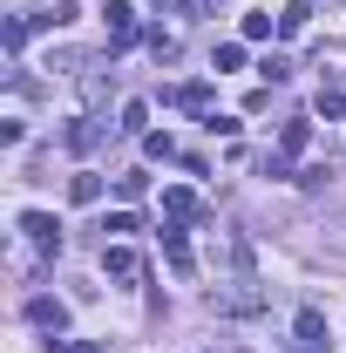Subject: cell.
<instances>
[{
  "mask_svg": "<svg viewBox=\"0 0 346 353\" xmlns=\"http://www.w3.org/2000/svg\"><path fill=\"white\" fill-rule=\"evenodd\" d=\"M305 21H312V7H305V0H285V14H278V34H305Z\"/></svg>",
  "mask_w": 346,
  "mask_h": 353,
  "instance_id": "14",
  "label": "cell"
},
{
  "mask_svg": "<svg viewBox=\"0 0 346 353\" xmlns=\"http://www.w3.org/2000/svg\"><path fill=\"white\" fill-rule=\"evenodd\" d=\"M102 272L109 279H143V259H136L130 245H102Z\"/></svg>",
  "mask_w": 346,
  "mask_h": 353,
  "instance_id": "5",
  "label": "cell"
},
{
  "mask_svg": "<svg viewBox=\"0 0 346 353\" xmlns=\"http://www.w3.org/2000/svg\"><path fill=\"white\" fill-rule=\"evenodd\" d=\"M305 143H312V123H299V116H292V123L278 130V150H285V157H299Z\"/></svg>",
  "mask_w": 346,
  "mask_h": 353,
  "instance_id": "13",
  "label": "cell"
},
{
  "mask_svg": "<svg viewBox=\"0 0 346 353\" xmlns=\"http://www.w3.org/2000/svg\"><path fill=\"white\" fill-rule=\"evenodd\" d=\"M28 326H41L48 340H61V333H68V306L48 299V292H34V299H28Z\"/></svg>",
  "mask_w": 346,
  "mask_h": 353,
  "instance_id": "2",
  "label": "cell"
},
{
  "mask_svg": "<svg viewBox=\"0 0 346 353\" xmlns=\"http://www.w3.org/2000/svg\"><path fill=\"white\" fill-rule=\"evenodd\" d=\"M163 259H170V272H183V279L197 272V259H190V238H183L176 224H163Z\"/></svg>",
  "mask_w": 346,
  "mask_h": 353,
  "instance_id": "6",
  "label": "cell"
},
{
  "mask_svg": "<svg viewBox=\"0 0 346 353\" xmlns=\"http://www.w3.org/2000/svg\"><path fill=\"white\" fill-rule=\"evenodd\" d=\"M68 197H75V204H95V197H102V176H95V170L68 176Z\"/></svg>",
  "mask_w": 346,
  "mask_h": 353,
  "instance_id": "16",
  "label": "cell"
},
{
  "mask_svg": "<svg viewBox=\"0 0 346 353\" xmlns=\"http://www.w3.org/2000/svg\"><path fill=\"white\" fill-rule=\"evenodd\" d=\"M211 68H217V75H231V68H245V41H224V48L211 54Z\"/></svg>",
  "mask_w": 346,
  "mask_h": 353,
  "instance_id": "17",
  "label": "cell"
},
{
  "mask_svg": "<svg viewBox=\"0 0 346 353\" xmlns=\"http://www.w3.org/2000/svg\"><path fill=\"white\" fill-rule=\"evenodd\" d=\"M109 88H116V82H102L95 68H82V95H88V102H109Z\"/></svg>",
  "mask_w": 346,
  "mask_h": 353,
  "instance_id": "21",
  "label": "cell"
},
{
  "mask_svg": "<svg viewBox=\"0 0 346 353\" xmlns=\"http://www.w3.org/2000/svg\"><path fill=\"white\" fill-rule=\"evenodd\" d=\"M143 48H150L156 61H176V34L170 28H143Z\"/></svg>",
  "mask_w": 346,
  "mask_h": 353,
  "instance_id": "12",
  "label": "cell"
},
{
  "mask_svg": "<svg viewBox=\"0 0 346 353\" xmlns=\"http://www.w3.org/2000/svg\"><path fill=\"white\" fill-rule=\"evenodd\" d=\"M143 157H150V163H170V157H176L170 130H150V136H143Z\"/></svg>",
  "mask_w": 346,
  "mask_h": 353,
  "instance_id": "15",
  "label": "cell"
},
{
  "mask_svg": "<svg viewBox=\"0 0 346 353\" xmlns=\"http://www.w3.org/2000/svg\"><path fill=\"white\" fill-rule=\"evenodd\" d=\"M21 231H28V245H41V252H61V224L48 218V211H21Z\"/></svg>",
  "mask_w": 346,
  "mask_h": 353,
  "instance_id": "4",
  "label": "cell"
},
{
  "mask_svg": "<svg viewBox=\"0 0 346 353\" xmlns=\"http://www.w3.org/2000/svg\"><path fill=\"white\" fill-rule=\"evenodd\" d=\"M258 75H265V82H285V75H292V61H285V54L272 48V54H265V61H258Z\"/></svg>",
  "mask_w": 346,
  "mask_h": 353,
  "instance_id": "20",
  "label": "cell"
},
{
  "mask_svg": "<svg viewBox=\"0 0 346 353\" xmlns=\"http://www.w3.org/2000/svg\"><path fill=\"white\" fill-rule=\"evenodd\" d=\"M116 197H123V204H143V197H150V170H123L116 176Z\"/></svg>",
  "mask_w": 346,
  "mask_h": 353,
  "instance_id": "9",
  "label": "cell"
},
{
  "mask_svg": "<svg viewBox=\"0 0 346 353\" xmlns=\"http://www.w3.org/2000/svg\"><path fill=\"white\" fill-rule=\"evenodd\" d=\"M102 136H109V123H102V116H75V123L61 130V143H68L75 157H88V150H102Z\"/></svg>",
  "mask_w": 346,
  "mask_h": 353,
  "instance_id": "3",
  "label": "cell"
},
{
  "mask_svg": "<svg viewBox=\"0 0 346 353\" xmlns=\"http://www.w3.org/2000/svg\"><path fill=\"white\" fill-rule=\"evenodd\" d=\"M102 231H116V238H123V231H143V224H136V211H109V224H102Z\"/></svg>",
  "mask_w": 346,
  "mask_h": 353,
  "instance_id": "23",
  "label": "cell"
},
{
  "mask_svg": "<svg viewBox=\"0 0 346 353\" xmlns=\"http://www.w3.org/2000/svg\"><path fill=\"white\" fill-rule=\"evenodd\" d=\"M272 34V14H245V41H265Z\"/></svg>",
  "mask_w": 346,
  "mask_h": 353,
  "instance_id": "22",
  "label": "cell"
},
{
  "mask_svg": "<svg viewBox=\"0 0 346 353\" xmlns=\"http://www.w3.org/2000/svg\"><path fill=\"white\" fill-rule=\"evenodd\" d=\"M123 130H130V136H150V102H123Z\"/></svg>",
  "mask_w": 346,
  "mask_h": 353,
  "instance_id": "19",
  "label": "cell"
},
{
  "mask_svg": "<svg viewBox=\"0 0 346 353\" xmlns=\"http://www.w3.org/2000/svg\"><path fill=\"white\" fill-rule=\"evenodd\" d=\"M48 353H102L95 340H48Z\"/></svg>",
  "mask_w": 346,
  "mask_h": 353,
  "instance_id": "24",
  "label": "cell"
},
{
  "mask_svg": "<svg viewBox=\"0 0 346 353\" xmlns=\"http://www.w3.org/2000/svg\"><path fill=\"white\" fill-rule=\"evenodd\" d=\"M163 102H176V109H190V116H211V82H183V88H170Z\"/></svg>",
  "mask_w": 346,
  "mask_h": 353,
  "instance_id": "7",
  "label": "cell"
},
{
  "mask_svg": "<svg viewBox=\"0 0 346 353\" xmlns=\"http://www.w3.org/2000/svg\"><path fill=\"white\" fill-rule=\"evenodd\" d=\"M102 21H109V54H123V48L143 41V28H136V7H130V0H109V7H102Z\"/></svg>",
  "mask_w": 346,
  "mask_h": 353,
  "instance_id": "1",
  "label": "cell"
},
{
  "mask_svg": "<svg viewBox=\"0 0 346 353\" xmlns=\"http://www.w3.org/2000/svg\"><path fill=\"white\" fill-rule=\"evenodd\" d=\"M211 306H217V312H258L265 292H211Z\"/></svg>",
  "mask_w": 346,
  "mask_h": 353,
  "instance_id": "10",
  "label": "cell"
},
{
  "mask_svg": "<svg viewBox=\"0 0 346 353\" xmlns=\"http://www.w3.org/2000/svg\"><path fill=\"white\" fill-rule=\"evenodd\" d=\"M319 116H326V123H340V116H346V88H333V82L319 88Z\"/></svg>",
  "mask_w": 346,
  "mask_h": 353,
  "instance_id": "18",
  "label": "cell"
},
{
  "mask_svg": "<svg viewBox=\"0 0 346 353\" xmlns=\"http://www.w3.org/2000/svg\"><path fill=\"white\" fill-rule=\"evenodd\" d=\"M163 211H170L176 224H183V218H197L204 204H197V190H163Z\"/></svg>",
  "mask_w": 346,
  "mask_h": 353,
  "instance_id": "11",
  "label": "cell"
},
{
  "mask_svg": "<svg viewBox=\"0 0 346 353\" xmlns=\"http://www.w3.org/2000/svg\"><path fill=\"white\" fill-rule=\"evenodd\" d=\"M292 326H299V340H305V353H326V312H319V306H305L299 319H292Z\"/></svg>",
  "mask_w": 346,
  "mask_h": 353,
  "instance_id": "8",
  "label": "cell"
},
{
  "mask_svg": "<svg viewBox=\"0 0 346 353\" xmlns=\"http://www.w3.org/2000/svg\"><path fill=\"white\" fill-rule=\"evenodd\" d=\"M190 7H204V14H217V0H190Z\"/></svg>",
  "mask_w": 346,
  "mask_h": 353,
  "instance_id": "25",
  "label": "cell"
}]
</instances>
